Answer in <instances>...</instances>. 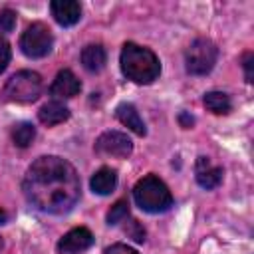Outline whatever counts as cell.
<instances>
[{"instance_id": "6da1fadb", "label": "cell", "mask_w": 254, "mask_h": 254, "mask_svg": "<svg viewBox=\"0 0 254 254\" xmlns=\"http://www.w3.org/2000/svg\"><path fill=\"white\" fill-rule=\"evenodd\" d=\"M79 177L75 169L62 157H40L32 163L24 179L28 200L52 214H64L79 200Z\"/></svg>"}, {"instance_id": "7a4b0ae2", "label": "cell", "mask_w": 254, "mask_h": 254, "mask_svg": "<svg viewBox=\"0 0 254 254\" xmlns=\"http://www.w3.org/2000/svg\"><path fill=\"white\" fill-rule=\"evenodd\" d=\"M119 62L125 77L135 83H143V85L153 83L161 73V62L155 56V52L133 42L123 44Z\"/></svg>"}, {"instance_id": "3957f363", "label": "cell", "mask_w": 254, "mask_h": 254, "mask_svg": "<svg viewBox=\"0 0 254 254\" xmlns=\"http://www.w3.org/2000/svg\"><path fill=\"white\" fill-rule=\"evenodd\" d=\"M133 198L141 210L151 212V214L165 212L173 204V194H171L169 187L155 175H147L135 185Z\"/></svg>"}, {"instance_id": "277c9868", "label": "cell", "mask_w": 254, "mask_h": 254, "mask_svg": "<svg viewBox=\"0 0 254 254\" xmlns=\"http://www.w3.org/2000/svg\"><path fill=\"white\" fill-rule=\"evenodd\" d=\"M40 93H42V77L40 73L30 69H22L14 73L2 89V97L10 103H32L40 97Z\"/></svg>"}, {"instance_id": "5b68a950", "label": "cell", "mask_w": 254, "mask_h": 254, "mask_svg": "<svg viewBox=\"0 0 254 254\" xmlns=\"http://www.w3.org/2000/svg\"><path fill=\"white\" fill-rule=\"evenodd\" d=\"M216 58H218V48L206 38H196L185 52L187 71L192 75H204L214 67Z\"/></svg>"}, {"instance_id": "8992f818", "label": "cell", "mask_w": 254, "mask_h": 254, "mask_svg": "<svg viewBox=\"0 0 254 254\" xmlns=\"http://www.w3.org/2000/svg\"><path fill=\"white\" fill-rule=\"evenodd\" d=\"M52 46H54V36H52V30L42 24V22H34L32 26H28L20 38V50L26 58H32V60H38V58H44L52 52Z\"/></svg>"}, {"instance_id": "52a82bcc", "label": "cell", "mask_w": 254, "mask_h": 254, "mask_svg": "<svg viewBox=\"0 0 254 254\" xmlns=\"http://www.w3.org/2000/svg\"><path fill=\"white\" fill-rule=\"evenodd\" d=\"M133 151L131 139L121 131H105L95 141V153L101 157H117L125 159Z\"/></svg>"}, {"instance_id": "ba28073f", "label": "cell", "mask_w": 254, "mask_h": 254, "mask_svg": "<svg viewBox=\"0 0 254 254\" xmlns=\"http://www.w3.org/2000/svg\"><path fill=\"white\" fill-rule=\"evenodd\" d=\"M93 234L83 228V226H77V228H71L69 232H65L60 242H58V254H79L87 248H91L93 244Z\"/></svg>"}, {"instance_id": "9c48e42d", "label": "cell", "mask_w": 254, "mask_h": 254, "mask_svg": "<svg viewBox=\"0 0 254 254\" xmlns=\"http://www.w3.org/2000/svg\"><path fill=\"white\" fill-rule=\"evenodd\" d=\"M79 91H81V83L75 77V73L69 69L58 71L54 83L50 85V95H54L58 99H69V97L77 95Z\"/></svg>"}, {"instance_id": "30bf717a", "label": "cell", "mask_w": 254, "mask_h": 254, "mask_svg": "<svg viewBox=\"0 0 254 254\" xmlns=\"http://www.w3.org/2000/svg\"><path fill=\"white\" fill-rule=\"evenodd\" d=\"M50 10H52L54 20L64 28L77 24L81 18V6L75 0H54L50 4Z\"/></svg>"}, {"instance_id": "8fae6325", "label": "cell", "mask_w": 254, "mask_h": 254, "mask_svg": "<svg viewBox=\"0 0 254 254\" xmlns=\"http://www.w3.org/2000/svg\"><path fill=\"white\" fill-rule=\"evenodd\" d=\"M194 177H196V183L210 190V189H216L222 181V169L218 165H212L208 157H198L196 159V167H194Z\"/></svg>"}, {"instance_id": "7c38bea8", "label": "cell", "mask_w": 254, "mask_h": 254, "mask_svg": "<svg viewBox=\"0 0 254 254\" xmlns=\"http://www.w3.org/2000/svg\"><path fill=\"white\" fill-rule=\"evenodd\" d=\"M38 117H40V121H42L44 125L54 127V125H58V123H64V121L69 117V109H67V105H64L62 101L54 99V101H48V103H44V105L40 107Z\"/></svg>"}, {"instance_id": "4fadbf2b", "label": "cell", "mask_w": 254, "mask_h": 254, "mask_svg": "<svg viewBox=\"0 0 254 254\" xmlns=\"http://www.w3.org/2000/svg\"><path fill=\"white\" fill-rule=\"evenodd\" d=\"M115 115H117V119H119L127 129H131L133 133H137V135H141V137L147 133L145 123H143V119H141V115H139V111L135 109L133 103H119L117 109H115Z\"/></svg>"}, {"instance_id": "5bb4252c", "label": "cell", "mask_w": 254, "mask_h": 254, "mask_svg": "<svg viewBox=\"0 0 254 254\" xmlns=\"http://www.w3.org/2000/svg\"><path fill=\"white\" fill-rule=\"evenodd\" d=\"M105 62H107V54H105V48L101 44H89L83 48L81 52V65L91 71V73H97L105 67Z\"/></svg>"}, {"instance_id": "9a60e30c", "label": "cell", "mask_w": 254, "mask_h": 254, "mask_svg": "<svg viewBox=\"0 0 254 254\" xmlns=\"http://www.w3.org/2000/svg\"><path fill=\"white\" fill-rule=\"evenodd\" d=\"M89 185L95 194H109L117 187V173L111 167H101L99 171L93 173Z\"/></svg>"}, {"instance_id": "2e32d148", "label": "cell", "mask_w": 254, "mask_h": 254, "mask_svg": "<svg viewBox=\"0 0 254 254\" xmlns=\"http://www.w3.org/2000/svg\"><path fill=\"white\" fill-rule=\"evenodd\" d=\"M202 103L208 111H212L214 115H226L230 109H232V103H230V97L222 91H208L204 93L202 97Z\"/></svg>"}, {"instance_id": "e0dca14e", "label": "cell", "mask_w": 254, "mask_h": 254, "mask_svg": "<svg viewBox=\"0 0 254 254\" xmlns=\"http://www.w3.org/2000/svg\"><path fill=\"white\" fill-rule=\"evenodd\" d=\"M36 137V127L28 121H20L12 127V141L16 147H28Z\"/></svg>"}, {"instance_id": "ac0fdd59", "label": "cell", "mask_w": 254, "mask_h": 254, "mask_svg": "<svg viewBox=\"0 0 254 254\" xmlns=\"http://www.w3.org/2000/svg\"><path fill=\"white\" fill-rule=\"evenodd\" d=\"M125 218H129V204L127 200H117L107 212V224H119Z\"/></svg>"}, {"instance_id": "d6986e66", "label": "cell", "mask_w": 254, "mask_h": 254, "mask_svg": "<svg viewBox=\"0 0 254 254\" xmlns=\"http://www.w3.org/2000/svg\"><path fill=\"white\" fill-rule=\"evenodd\" d=\"M14 26H16V12L10 10V8L0 10V32L8 34V32L14 30Z\"/></svg>"}, {"instance_id": "ffe728a7", "label": "cell", "mask_w": 254, "mask_h": 254, "mask_svg": "<svg viewBox=\"0 0 254 254\" xmlns=\"http://www.w3.org/2000/svg\"><path fill=\"white\" fill-rule=\"evenodd\" d=\"M125 232L135 240V242H143L145 240V230L141 228V224L137 220H129L125 226Z\"/></svg>"}, {"instance_id": "44dd1931", "label": "cell", "mask_w": 254, "mask_h": 254, "mask_svg": "<svg viewBox=\"0 0 254 254\" xmlns=\"http://www.w3.org/2000/svg\"><path fill=\"white\" fill-rule=\"evenodd\" d=\"M10 58H12V52H10V44L0 36V73L8 67L10 64Z\"/></svg>"}, {"instance_id": "7402d4cb", "label": "cell", "mask_w": 254, "mask_h": 254, "mask_svg": "<svg viewBox=\"0 0 254 254\" xmlns=\"http://www.w3.org/2000/svg\"><path fill=\"white\" fill-rule=\"evenodd\" d=\"M103 254H139V252L127 244H111L103 250Z\"/></svg>"}, {"instance_id": "603a6c76", "label": "cell", "mask_w": 254, "mask_h": 254, "mask_svg": "<svg viewBox=\"0 0 254 254\" xmlns=\"http://www.w3.org/2000/svg\"><path fill=\"white\" fill-rule=\"evenodd\" d=\"M252 64H254V56H252V52H246L244 58H242V65H244V73H246V81H248V83H250L252 77H254V73H252Z\"/></svg>"}, {"instance_id": "cb8c5ba5", "label": "cell", "mask_w": 254, "mask_h": 254, "mask_svg": "<svg viewBox=\"0 0 254 254\" xmlns=\"http://www.w3.org/2000/svg\"><path fill=\"white\" fill-rule=\"evenodd\" d=\"M179 121H181V125H183L185 129H189V127L194 123V119H192L189 113H181V115H179Z\"/></svg>"}, {"instance_id": "d4e9b609", "label": "cell", "mask_w": 254, "mask_h": 254, "mask_svg": "<svg viewBox=\"0 0 254 254\" xmlns=\"http://www.w3.org/2000/svg\"><path fill=\"white\" fill-rule=\"evenodd\" d=\"M6 220H8V214H6V212H4L2 208H0V224H4Z\"/></svg>"}, {"instance_id": "484cf974", "label": "cell", "mask_w": 254, "mask_h": 254, "mask_svg": "<svg viewBox=\"0 0 254 254\" xmlns=\"http://www.w3.org/2000/svg\"><path fill=\"white\" fill-rule=\"evenodd\" d=\"M2 246H4V240H2V236H0V250H2Z\"/></svg>"}]
</instances>
